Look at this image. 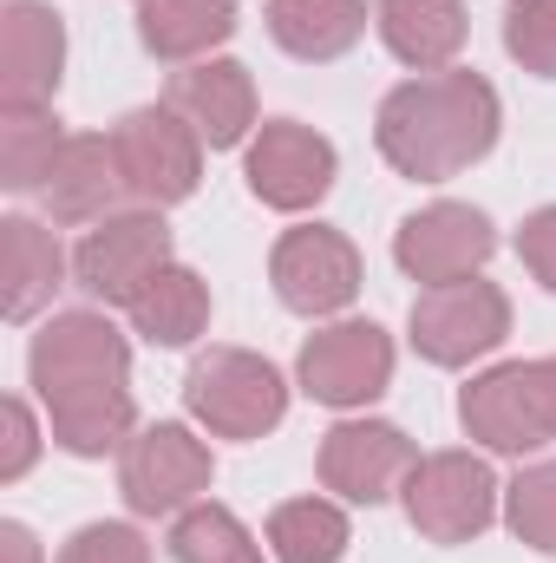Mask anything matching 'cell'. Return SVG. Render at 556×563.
Listing matches in <instances>:
<instances>
[{
  "instance_id": "6da1fadb",
  "label": "cell",
  "mask_w": 556,
  "mask_h": 563,
  "mask_svg": "<svg viewBox=\"0 0 556 563\" xmlns=\"http://www.w3.org/2000/svg\"><path fill=\"white\" fill-rule=\"evenodd\" d=\"M26 380L46 407V432L73 459L125 452L138 432L132 400V341L99 308L53 314L26 347Z\"/></svg>"
},
{
  "instance_id": "7a4b0ae2",
  "label": "cell",
  "mask_w": 556,
  "mask_h": 563,
  "mask_svg": "<svg viewBox=\"0 0 556 563\" xmlns=\"http://www.w3.org/2000/svg\"><path fill=\"white\" fill-rule=\"evenodd\" d=\"M498 132H504L498 86L485 73H458V66L393 86L374 119L380 157L413 184H445V177L471 170L478 157H491Z\"/></svg>"
},
{
  "instance_id": "3957f363",
  "label": "cell",
  "mask_w": 556,
  "mask_h": 563,
  "mask_svg": "<svg viewBox=\"0 0 556 563\" xmlns=\"http://www.w3.org/2000/svg\"><path fill=\"white\" fill-rule=\"evenodd\" d=\"M458 420L485 452H504V459H524V452L551 445L556 439V354L485 367L458 394Z\"/></svg>"
},
{
  "instance_id": "277c9868",
  "label": "cell",
  "mask_w": 556,
  "mask_h": 563,
  "mask_svg": "<svg viewBox=\"0 0 556 563\" xmlns=\"http://www.w3.org/2000/svg\"><path fill=\"white\" fill-rule=\"evenodd\" d=\"M184 407L216 439H263L288 413V380L276 361H263L249 347H210L184 374Z\"/></svg>"
},
{
  "instance_id": "5b68a950",
  "label": "cell",
  "mask_w": 556,
  "mask_h": 563,
  "mask_svg": "<svg viewBox=\"0 0 556 563\" xmlns=\"http://www.w3.org/2000/svg\"><path fill=\"white\" fill-rule=\"evenodd\" d=\"M407 334H413L419 361H432V367H471V361H485V354L504 347V334H511V295L485 276L419 288L413 314H407Z\"/></svg>"
},
{
  "instance_id": "8992f818",
  "label": "cell",
  "mask_w": 556,
  "mask_h": 563,
  "mask_svg": "<svg viewBox=\"0 0 556 563\" xmlns=\"http://www.w3.org/2000/svg\"><path fill=\"white\" fill-rule=\"evenodd\" d=\"M203 151L210 144L197 139L170 106H138L112 125V157L125 170V190L138 210H170L184 197H197L203 184Z\"/></svg>"
},
{
  "instance_id": "52a82bcc",
  "label": "cell",
  "mask_w": 556,
  "mask_h": 563,
  "mask_svg": "<svg viewBox=\"0 0 556 563\" xmlns=\"http://www.w3.org/2000/svg\"><path fill=\"white\" fill-rule=\"evenodd\" d=\"M400 498L425 544H471L491 531L504 485L478 452H425Z\"/></svg>"
},
{
  "instance_id": "ba28073f",
  "label": "cell",
  "mask_w": 556,
  "mask_h": 563,
  "mask_svg": "<svg viewBox=\"0 0 556 563\" xmlns=\"http://www.w3.org/2000/svg\"><path fill=\"white\" fill-rule=\"evenodd\" d=\"M170 256V230L164 210H119L105 223H92L73 250V282L99 301V308H132L151 282L164 276Z\"/></svg>"
},
{
  "instance_id": "9c48e42d",
  "label": "cell",
  "mask_w": 556,
  "mask_h": 563,
  "mask_svg": "<svg viewBox=\"0 0 556 563\" xmlns=\"http://www.w3.org/2000/svg\"><path fill=\"white\" fill-rule=\"evenodd\" d=\"M294 380L308 400H321L334 413L374 407L393 387V334L380 321H327L301 341Z\"/></svg>"
},
{
  "instance_id": "30bf717a",
  "label": "cell",
  "mask_w": 556,
  "mask_h": 563,
  "mask_svg": "<svg viewBox=\"0 0 556 563\" xmlns=\"http://www.w3.org/2000/svg\"><path fill=\"white\" fill-rule=\"evenodd\" d=\"M216 478V459L210 445L177 420H157V426H138L132 445L119 452V492L138 518H177L190 511Z\"/></svg>"
},
{
  "instance_id": "8fae6325",
  "label": "cell",
  "mask_w": 556,
  "mask_h": 563,
  "mask_svg": "<svg viewBox=\"0 0 556 563\" xmlns=\"http://www.w3.org/2000/svg\"><path fill=\"white\" fill-rule=\"evenodd\" d=\"M413 465H419L413 439L387 420L327 426V432H321V459H314L321 485H327L341 505H387L393 492H407Z\"/></svg>"
},
{
  "instance_id": "7c38bea8",
  "label": "cell",
  "mask_w": 556,
  "mask_h": 563,
  "mask_svg": "<svg viewBox=\"0 0 556 563\" xmlns=\"http://www.w3.org/2000/svg\"><path fill=\"white\" fill-rule=\"evenodd\" d=\"M334 170H341L334 144L321 139L314 125H301V119H269V125L249 139V157H243L249 197L269 203V210H281V217L314 210V203L334 190Z\"/></svg>"
},
{
  "instance_id": "4fadbf2b",
  "label": "cell",
  "mask_w": 556,
  "mask_h": 563,
  "mask_svg": "<svg viewBox=\"0 0 556 563\" xmlns=\"http://www.w3.org/2000/svg\"><path fill=\"white\" fill-rule=\"evenodd\" d=\"M269 282H276L281 308H294L308 321L341 314L360 295V250L327 223H301L269 250Z\"/></svg>"
},
{
  "instance_id": "5bb4252c",
  "label": "cell",
  "mask_w": 556,
  "mask_h": 563,
  "mask_svg": "<svg viewBox=\"0 0 556 563\" xmlns=\"http://www.w3.org/2000/svg\"><path fill=\"white\" fill-rule=\"evenodd\" d=\"M491 250H498V230H491V217L471 210V203H425V210H413V217L393 230V263H400V276L425 282V288L478 276V269L491 263Z\"/></svg>"
},
{
  "instance_id": "9a60e30c",
  "label": "cell",
  "mask_w": 556,
  "mask_h": 563,
  "mask_svg": "<svg viewBox=\"0 0 556 563\" xmlns=\"http://www.w3.org/2000/svg\"><path fill=\"white\" fill-rule=\"evenodd\" d=\"M66 79V20L46 0H7L0 13V106H53Z\"/></svg>"
},
{
  "instance_id": "2e32d148",
  "label": "cell",
  "mask_w": 556,
  "mask_h": 563,
  "mask_svg": "<svg viewBox=\"0 0 556 563\" xmlns=\"http://www.w3.org/2000/svg\"><path fill=\"white\" fill-rule=\"evenodd\" d=\"M210 151H230L256 132V79L243 59H197L170 79V99H164Z\"/></svg>"
},
{
  "instance_id": "e0dca14e",
  "label": "cell",
  "mask_w": 556,
  "mask_h": 563,
  "mask_svg": "<svg viewBox=\"0 0 556 563\" xmlns=\"http://www.w3.org/2000/svg\"><path fill=\"white\" fill-rule=\"evenodd\" d=\"M125 197H132V190H125V170H119V157H112V139H92V132H73V139L59 144V157H53V170H46V184H40L46 217L66 223V230L119 217Z\"/></svg>"
},
{
  "instance_id": "ac0fdd59",
  "label": "cell",
  "mask_w": 556,
  "mask_h": 563,
  "mask_svg": "<svg viewBox=\"0 0 556 563\" xmlns=\"http://www.w3.org/2000/svg\"><path fill=\"white\" fill-rule=\"evenodd\" d=\"M374 26H380L387 53L413 73H445L465 53V33H471L465 0H380Z\"/></svg>"
},
{
  "instance_id": "d6986e66",
  "label": "cell",
  "mask_w": 556,
  "mask_h": 563,
  "mask_svg": "<svg viewBox=\"0 0 556 563\" xmlns=\"http://www.w3.org/2000/svg\"><path fill=\"white\" fill-rule=\"evenodd\" d=\"M236 33V0H138V40L144 53L170 66L216 59V46Z\"/></svg>"
},
{
  "instance_id": "ffe728a7",
  "label": "cell",
  "mask_w": 556,
  "mask_h": 563,
  "mask_svg": "<svg viewBox=\"0 0 556 563\" xmlns=\"http://www.w3.org/2000/svg\"><path fill=\"white\" fill-rule=\"evenodd\" d=\"M367 33V0H269V40L301 66L354 53Z\"/></svg>"
},
{
  "instance_id": "44dd1931",
  "label": "cell",
  "mask_w": 556,
  "mask_h": 563,
  "mask_svg": "<svg viewBox=\"0 0 556 563\" xmlns=\"http://www.w3.org/2000/svg\"><path fill=\"white\" fill-rule=\"evenodd\" d=\"M0 243H7V288H0V308H7V321L20 328V321H33L53 295H59V282H66V250H59V236L40 223V217H7L0 223Z\"/></svg>"
},
{
  "instance_id": "7402d4cb",
  "label": "cell",
  "mask_w": 556,
  "mask_h": 563,
  "mask_svg": "<svg viewBox=\"0 0 556 563\" xmlns=\"http://www.w3.org/2000/svg\"><path fill=\"white\" fill-rule=\"evenodd\" d=\"M125 314H132V328L151 347H190L210 328V282L197 276V269H184V263H170Z\"/></svg>"
},
{
  "instance_id": "603a6c76",
  "label": "cell",
  "mask_w": 556,
  "mask_h": 563,
  "mask_svg": "<svg viewBox=\"0 0 556 563\" xmlns=\"http://www.w3.org/2000/svg\"><path fill=\"white\" fill-rule=\"evenodd\" d=\"M354 544V525L334 498H288L269 511V551L276 563H341Z\"/></svg>"
},
{
  "instance_id": "cb8c5ba5",
  "label": "cell",
  "mask_w": 556,
  "mask_h": 563,
  "mask_svg": "<svg viewBox=\"0 0 556 563\" xmlns=\"http://www.w3.org/2000/svg\"><path fill=\"white\" fill-rule=\"evenodd\" d=\"M59 144H66V132H59L53 106H0V184L7 190H40Z\"/></svg>"
},
{
  "instance_id": "d4e9b609",
  "label": "cell",
  "mask_w": 556,
  "mask_h": 563,
  "mask_svg": "<svg viewBox=\"0 0 556 563\" xmlns=\"http://www.w3.org/2000/svg\"><path fill=\"white\" fill-rule=\"evenodd\" d=\"M170 558L177 563H263V544L249 538V525L230 505L197 498L190 511L170 518Z\"/></svg>"
},
{
  "instance_id": "484cf974",
  "label": "cell",
  "mask_w": 556,
  "mask_h": 563,
  "mask_svg": "<svg viewBox=\"0 0 556 563\" xmlns=\"http://www.w3.org/2000/svg\"><path fill=\"white\" fill-rule=\"evenodd\" d=\"M504 525L518 531V544L556 558V459L524 465V472L504 485Z\"/></svg>"
},
{
  "instance_id": "4316f807",
  "label": "cell",
  "mask_w": 556,
  "mask_h": 563,
  "mask_svg": "<svg viewBox=\"0 0 556 563\" xmlns=\"http://www.w3.org/2000/svg\"><path fill=\"white\" fill-rule=\"evenodd\" d=\"M504 53L531 79H556V0H511L504 7Z\"/></svg>"
},
{
  "instance_id": "83f0119b",
  "label": "cell",
  "mask_w": 556,
  "mask_h": 563,
  "mask_svg": "<svg viewBox=\"0 0 556 563\" xmlns=\"http://www.w3.org/2000/svg\"><path fill=\"white\" fill-rule=\"evenodd\" d=\"M59 563H151V544L138 525H86L66 538Z\"/></svg>"
},
{
  "instance_id": "f1b7e54d",
  "label": "cell",
  "mask_w": 556,
  "mask_h": 563,
  "mask_svg": "<svg viewBox=\"0 0 556 563\" xmlns=\"http://www.w3.org/2000/svg\"><path fill=\"white\" fill-rule=\"evenodd\" d=\"M33 459H40V420H33L26 400H7V407H0V485L26 478Z\"/></svg>"
},
{
  "instance_id": "f546056e",
  "label": "cell",
  "mask_w": 556,
  "mask_h": 563,
  "mask_svg": "<svg viewBox=\"0 0 556 563\" xmlns=\"http://www.w3.org/2000/svg\"><path fill=\"white\" fill-rule=\"evenodd\" d=\"M518 256H524V269L556 295V203H544V210L524 217V230H518Z\"/></svg>"
},
{
  "instance_id": "4dcf8cb0",
  "label": "cell",
  "mask_w": 556,
  "mask_h": 563,
  "mask_svg": "<svg viewBox=\"0 0 556 563\" xmlns=\"http://www.w3.org/2000/svg\"><path fill=\"white\" fill-rule=\"evenodd\" d=\"M0 563H40V538H33L20 518L0 525Z\"/></svg>"
}]
</instances>
